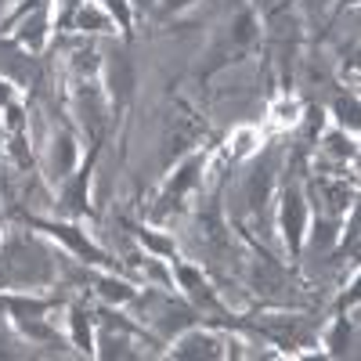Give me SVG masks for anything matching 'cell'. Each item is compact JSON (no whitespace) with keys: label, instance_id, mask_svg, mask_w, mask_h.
Wrapping results in <instances>:
<instances>
[{"label":"cell","instance_id":"cell-1","mask_svg":"<svg viewBox=\"0 0 361 361\" xmlns=\"http://www.w3.org/2000/svg\"><path fill=\"white\" fill-rule=\"evenodd\" d=\"M0 307L11 311V314H15V322H18V325H22L33 340H54V333L40 322V318L47 314V307H51L47 300H18V296H4V300H0Z\"/></svg>","mask_w":361,"mask_h":361},{"label":"cell","instance_id":"cell-2","mask_svg":"<svg viewBox=\"0 0 361 361\" xmlns=\"http://www.w3.org/2000/svg\"><path fill=\"white\" fill-rule=\"evenodd\" d=\"M304 224H307L304 195H300L296 185H289L282 195V228H286V243H289L293 257H300V246H304Z\"/></svg>","mask_w":361,"mask_h":361},{"label":"cell","instance_id":"cell-3","mask_svg":"<svg viewBox=\"0 0 361 361\" xmlns=\"http://www.w3.org/2000/svg\"><path fill=\"white\" fill-rule=\"evenodd\" d=\"M33 224H37V228H44V231H51L54 238H62V243H66L73 253H80L87 264H98V267H109V264H112V260H109L94 243H87V238H83L76 228H69V224H47V221H33Z\"/></svg>","mask_w":361,"mask_h":361},{"label":"cell","instance_id":"cell-4","mask_svg":"<svg viewBox=\"0 0 361 361\" xmlns=\"http://www.w3.org/2000/svg\"><path fill=\"white\" fill-rule=\"evenodd\" d=\"M94 159H98V145L90 148L87 166L73 177V185H69V192H66V209H69V214H76V217L87 214V180H90V170H94Z\"/></svg>","mask_w":361,"mask_h":361},{"label":"cell","instance_id":"cell-5","mask_svg":"<svg viewBox=\"0 0 361 361\" xmlns=\"http://www.w3.org/2000/svg\"><path fill=\"white\" fill-rule=\"evenodd\" d=\"M173 267H177V279H180V286H185V289L192 293V300H195L199 307H217V300H214V293H209L206 279L199 275L195 267H188V264H180V260H173Z\"/></svg>","mask_w":361,"mask_h":361},{"label":"cell","instance_id":"cell-6","mask_svg":"<svg viewBox=\"0 0 361 361\" xmlns=\"http://www.w3.org/2000/svg\"><path fill=\"white\" fill-rule=\"evenodd\" d=\"M199 170H202V156H192L185 166H180V173L173 177V185L166 188V195H163V206H177L180 199H185V192L199 180Z\"/></svg>","mask_w":361,"mask_h":361},{"label":"cell","instance_id":"cell-7","mask_svg":"<svg viewBox=\"0 0 361 361\" xmlns=\"http://www.w3.org/2000/svg\"><path fill=\"white\" fill-rule=\"evenodd\" d=\"M109 87H112V94L119 102L130 98V90H134V69L127 62V54H116L112 58V66H109Z\"/></svg>","mask_w":361,"mask_h":361},{"label":"cell","instance_id":"cell-8","mask_svg":"<svg viewBox=\"0 0 361 361\" xmlns=\"http://www.w3.org/2000/svg\"><path fill=\"white\" fill-rule=\"evenodd\" d=\"M221 343L214 336H188V340H180V347L173 350L177 357H221L217 350Z\"/></svg>","mask_w":361,"mask_h":361},{"label":"cell","instance_id":"cell-9","mask_svg":"<svg viewBox=\"0 0 361 361\" xmlns=\"http://www.w3.org/2000/svg\"><path fill=\"white\" fill-rule=\"evenodd\" d=\"M267 185H271V159H264V163L253 170V177H250V206H253V209L264 206V199H267Z\"/></svg>","mask_w":361,"mask_h":361},{"label":"cell","instance_id":"cell-10","mask_svg":"<svg viewBox=\"0 0 361 361\" xmlns=\"http://www.w3.org/2000/svg\"><path fill=\"white\" fill-rule=\"evenodd\" d=\"M98 293L105 300H116V304H127V300H134V289L127 282H119V279H98Z\"/></svg>","mask_w":361,"mask_h":361},{"label":"cell","instance_id":"cell-11","mask_svg":"<svg viewBox=\"0 0 361 361\" xmlns=\"http://www.w3.org/2000/svg\"><path fill=\"white\" fill-rule=\"evenodd\" d=\"M141 243L152 250V253H159V257H170V260H177V250H173V243L170 238H159V235H152V231H145V228H130Z\"/></svg>","mask_w":361,"mask_h":361},{"label":"cell","instance_id":"cell-12","mask_svg":"<svg viewBox=\"0 0 361 361\" xmlns=\"http://www.w3.org/2000/svg\"><path fill=\"white\" fill-rule=\"evenodd\" d=\"M73 333H76V347L90 350V318L83 307H73Z\"/></svg>","mask_w":361,"mask_h":361},{"label":"cell","instance_id":"cell-13","mask_svg":"<svg viewBox=\"0 0 361 361\" xmlns=\"http://www.w3.org/2000/svg\"><path fill=\"white\" fill-rule=\"evenodd\" d=\"M253 33H257V22H253V15L246 11L243 18L235 22V33H231V40H235V47H246L250 40H253Z\"/></svg>","mask_w":361,"mask_h":361},{"label":"cell","instance_id":"cell-14","mask_svg":"<svg viewBox=\"0 0 361 361\" xmlns=\"http://www.w3.org/2000/svg\"><path fill=\"white\" fill-rule=\"evenodd\" d=\"M18 37H22V40H25L29 47H33V51H37V47L44 44V11H40V15H37L33 22H25Z\"/></svg>","mask_w":361,"mask_h":361},{"label":"cell","instance_id":"cell-15","mask_svg":"<svg viewBox=\"0 0 361 361\" xmlns=\"http://www.w3.org/2000/svg\"><path fill=\"white\" fill-rule=\"evenodd\" d=\"M105 8L116 15V22H119V29L130 37V8H127V0H105Z\"/></svg>","mask_w":361,"mask_h":361},{"label":"cell","instance_id":"cell-16","mask_svg":"<svg viewBox=\"0 0 361 361\" xmlns=\"http://www.w3.org/2000/svg\"><path fill=\"white\" fill-rule=\"evenodd\" d=\"M76 22H80L83 29H87V25H90V29H105V25H109L98 11H90V8H87V11H80V15H76Z\"/></svg>","mask_w":361,"mask_h":361},{"label":"cell","instance_id":"cell-17","mask_svg":"<svg viewBox=\"0 0 361 361\" xmlns=\"http://www.w3.org/2000/svg\"><path fill=\"white\" fill-rule=\"evenodd\" d=\"M58 145H62V156H58V170L66 173V170L73 166V141H69V137H62V141H58Z\"/></svg>","mask_w":361,"mask_h":361},{"label":"cell","instance_id":"cell-18","mask_svg":"<svg viewBox=\"0 0 361 361\" xmlns=\"http://www.w3.org/2000/svg\"><path fill=\"white\" fill-rule=\"evenodd\" d=\"M336 109H340V123H350V127H357V116H354L357 109H354V102H347V105L340 102Z\"/></svg>","mask_w":361,"mask_h":361},{"label":"cell","instance_id":"cell-19","mask_svg":"<svg viewBox=\"0 0 361 361\" xmlns=\"http://www.w3.org/2000/svg\"><path fill=\"white\" fill-rule=\"evenodd\" d=\"M192 0H163V15H173V11H180V8H188Z\"/></svg>","mask_w":361,"mask_h":361},{"label":"cell","instance_id":"cell-20","mask_svg":"<svg viewBox=\"0 0 361 361\" xmlns=\"http://www.w3.org/2000/svg\"><path fill=\"white\" fill-rule=\"evenodd\" d=\"M8 102H11V87L0 80V105H8Z\"/></svg>","mask_w":361,"mask_h":361},{"label":"cell","instance_id":"cell-21","mask_svg":"<svg viewBox=\"0 0 361 361\" xmlns=\"http://www.w3.org/2000/svg\"><path fill=\"white\" fill-rule=\"evenodd\" d=\"M134 4H137V8H152V0H134Z\"/></svg>","mask_w":361,"mask_h":361},{"label":"cell","instance_id":"cell-22","mask_svg":"<svg viewBox=\"0 0 361 361\" xmlns=\"http://www.w3.org/2000/svg\"><path fill=\"white\" fill-rule=\"evenodd\" d=\"M260 4H264V8H275V4H279V0H260Z\"/></svg>","mask_w":361,"mask_h":361},{"label":"cell","instance_id":"cell-23","mask_svg":"<svg viewBox=\"0 0 361 361\" xmlns=\"http://www.w3.org/2000/svg\"><path fill=\"white\" fill-rule=\"evenodd\" d=\"M76 4H80V0H66V8H69V11H73V8H76Z\"/></svg>","mask_w":361,"mask_h":361},{"label":"cell","instance_id":"cell-24","mask_svg":"<svg viewBox=\"0 0 361 361\" xmlns=\"http://www.w3.org/2000/svg\"><path fill=\"white\" fill-rule=\"evenodd\" d=\"M314 4H322V0H314Z\"/></svg>","mask_w":361,"mask_h":361}]
</instances>
